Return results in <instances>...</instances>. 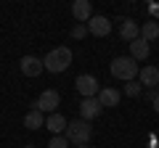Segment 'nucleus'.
Returning a JSON list of instances; mask_svg holds the SVG:
<instances>
[{
  "label": "nucleus",
  "mask_w": 159,
  "mask_h": 148,
  "mask_svg": "<svg viewBox=\"0 0 159 148\" xmlns=\"http://www.w3.org/2000/svg\"><path fill=\"white\" fill-rule=\"evenodd\" d=\"M69 63H72V50L69 48H53L51 53H48L45 58H43V66H45V72H53V74H58V72H66L69 69Z\"/></svg>",
  "instance_id": "1"
},
{
  "label": "nucleus",
  "mask_w": 159,
  "mask_h": 148,
  "mask_svg": "<svg viewBox=\"0 0 159 148\" xmlns=\"http://www.w3.org/2000/svg\"><path fill=\"white\" fill-rule=\"evenodd\" d=\"M64 137H66L69 143H74V146H88V140L93 137L90 122H85V119L69 122V124H66V132H64Z\"/></svg>",
  "instance_id": "2"
},
{
  "label": "nucleus",
  "mask_w": 159,
  "mask_h": 148,
  "mask_svg": "<svg viewBox=\"0 0 159 148\" xmlns=\"http://www.w3.org/2000/svg\"><path fill=\"white\" fill-rule=\"evenodd\" d=\"M138 61H133L130 56H119L111 61V74L117 77V80H125V82H133L138 77Z\"/></svg>",
  "instance_id": "3"
},
{
  "label": "nucleus",
  "mask_w": 159,
  "mask_h": 148,
  "mask_svg": "<svg viewBox=\"0 0 159 148\" xmlns=\"http://www.w3.org/2000/svg\"><path fill=\"white\" fill-rule=\"evenodd\" d=\"M58 103H61L58 90H43V93H40V98L32 103V108L45 111V114H56V111H58Z\"/></svg>",
  "instance_id": "4"
},
{
  "label": "nucleus",
  "mask_w": 159,
  "mask_h": 148,
  "mask_svg": "<svg viewBox=\"0 0 159 148\" xmlns=\"http://www.w3.org/2000/svg\"><path fill=\"white\" fill-rule=\"evenodd\" d=\"M74 87H77V93L82 98H98V93H101V85H98V80L93 74H80Z\"/></svg>",
  "instance_id": "5"
},
{
  "label": "nucleus",
  "mask_w": 159,
  "mask_h": 148,
  "mask_svg": "<svg viewBox=\"0 0 159 148\" xmlns=\"http://www.w3.org/2000/svg\"><path fill=\"white\" fill-rule=\"evenodd\" d=\"M19 69H21L24 77H40V74L45 72L43 58H37V56H24L21 61H19Z\"/></svg>",
  "instance_id": "6"
},
{
  "label": "nucleus",
  "mask_w": 159,
  "mask_h": 148,
  "mask_svg": "<svg viewBox=\"0 0 159 148\" xmlns=\"http://www.w3.org/2000/svg\"><path fill=\"white\" fill-rule=\"evenodd\" d=\"M98 114H101V103H98V98H82V103H80V119L93 122Z\"/></svg>",
  "instance_id": "7"
},
{
  "label": "nucleus",
  "mask_w": 159,
  "mask_h": 148,
  "mask_svg": "<svg viewBox=\"0 0 159 148\" xmlns=\"http://www.w3.org/2000/svg\"><path fill=\"white\" fill-rule=\"evenodd\" d=\"M119 37L127 40V42L138 40L141 37V24L133 21V19H119Z\"/></svg>",
  "instance_id": "8"
},
{
  "label": "nucleus",
  "mask_w": 159,
  "mask_h": 148,
  "mask_svg": "<svg viewBox=\"0 0 159 148\" xmlns=\"http://www.w3.org/2000/svg\"><path fill=\"white\" fill-rule=\"evenodd\" d=\"M88 32L96 34V37H106V34L111 32V21H109L106 16H93L90 21H88Z\"/></svg>",
  "instance_id": "9"
},
{
  "label": "nucleus",
  "mask_w": 159,
  "mask_h": 148,
  "mask_svg": "<svg viewBox=\"0 0 159 148\" xmlns=\"http://www.w3.org/2000/svg\"><path fill=\"white\" fill-rule=\"evenodd\" d=\"M72 13H74L77 21H90V19H93L90 0H74V3H72Z\"/></svg>",
  "instance_id": "10"
},
{
  "label": "nucleus",
  "mask_w": 159,
  "mask_h": 148,
  "mask_svg": "<svg viewBox=\"0 0 159 148\" xmlns=\"http://www.w3.org/2000/svg\"><path fill=\"white\" fill-rule=\"evenodd\" d=\"M138 82H141L143 87H157L159 85V69L157 66H143L141 72H138Z\"/></svg>",
  "instance_id": "11"
},
{
  "label": "nucleus",
  "mask_w": 159,
  "mask_h": 148,
  "mask_svg": "<svg viewBox=\"0 0 159 148\" xmlns=\"http://www.w3.org/2000/svg\"><path fill=\"white\" fill-rule=\"evenodd\" d=\"M148 53H151V48H148V42L143 40V37H138V40L130 42V58L133 61H146Z\"/></svg>",
  "instance_id": "12"
},
{
  "label": "nucleus",
  "mask_w": 159,
  "mask_h": 148,
  "mask_svg": "<svg viewBox=\"0 0 159 148\" xmlns=\"http://www.w3.org/2000/svg\"><path fill=\"white\" fill-rule=\"evenodd\" d=\"M119 90H114V87H103L101 93H98V103H101V108H111V106H119Z\"/></svg>",
  "instance_id": "13"
},
{
  "label": "nucleus",
  "mask_w": 159,
  "mask_h": 148,
  "mask_svg": "<svg viewBox=\"0 0 159 148\" xmlns=\"http://www.w3.org/2000/svg\"><path fill=\"white\" fill-rule=\"evenodd\" d=\"M66 124H69V122L64 119L58 111H56V114H48V119H45V127L53 132V135H61V132H66Z\"/></svg>",
  "instance_id": "14"
},
{
  "label": "nucleus",
  "mask_w": 159,
  "mask_h": 148,
  "mask_svg": "<svg viewBox=\"0 0 159 148\" xmlns=\"http://www.w3.org/2000/svg\"><path fill=\"white\" fill-rule=\"evenodd\" d=\"M24 127H27V130H40V127H45V116H43V111L32 108V111L24 116Z\"/></svg>",
  "instance_id": "15"
},
{
  "label": "nucleus",
  "mask_w": 159,
  "mask_h": 148,
  "mask_svg": "<svg viewBox=\"0 0 159 148\" xmlns=\"http://www.w3.org/2000/svg\"><path fill=\"white\" fill-rule=\"evenodd\" d=\"M141 37H143V40H157V37H159V21H154V19H151V21H143V27H141Z\"/></svg>",
  "instance_id": "16"
},
{
  "label": "nucleus",
  "mask_w": 159,
  "mask_h": 148,
  "mask_svg": "<svg viewBox=\"0 0 159 148\" xmlns=\"http://www.w3.org/2000/svg\"><path fill=\"white\" fill-rule=\"evenodd\" d=\"M141 93H143V85H141V82H135V80H133V82H127V85H125V95L138 98Z\"/></svg>",
  "instance_id": "17"
},
{
  "label": "nucleus",
  "mask_w": 159,
  "mask_h": 148,
  "mask_svg": "<svg viewBox=\"0 0 159 148\" xmlns=\"http://www.w3.org/2000/svg\"><path fill=\"white\" fill-rule=\"evenodd\" d=\"M48 148H69V140L64 135H53L51 143H48Z\"/></svg>",
  "instance_id": "18"
},
{
  "label": "nucleus",
  "mask_w": 159,
  "mask_h": 148,
  "mask_svg": "<svg viewBox=\"0 0 159 148\" xmlns=\"http://www.w3.org/2000/svg\"><path fill=\"white\" fill-rule=\"evenodd\" d=\"M85 34H88V27H82V24H77V27L72 29V37H74V40H82Z\"/></svg>",
  "instance_id": "19"
},
{
  "label": "nucleus",
  "mask_w": 159,
  "mask_h": 148,
  "mask_svg": "<svg viewBox=\"0 0 159 148\" xmlns=\"http://www.w3.org/2000/svg\"><path fill=\"white\" fill-rule=\"evenodd\" d=\"M151 103H154V111H159V95H157V98H154V101H151Z\"/></svg>",
  "instance_id": "20"
},
{
  "label": "nucleus",
  "mask_w": 159,
  "mask_h": 148,
  "mask_svg": "<svg viewBox=\"0 0 159 148\" xmlns=\"http://www.w3.org/2000/svg\"><path fill=\"white\" fill-rule=\"evenodd\" d=\"M151 13H154V16H159V6H151Z\"/></svg>",
  "instance_id": "21"
},
{
  "label": "nucleus",
  "mask_w": 159,
  "mask_h": 148,
  "mask_svg": "<svg viewBox=\"0 0 159 148\" xmlns=\"http://www.w3.org/2000/svg\"><path fill=\"white\" fill-rule=\"evenodd\" d=\"M24 148H34V146H32V143H27V146H24Z\"/></svg>",
  "instance_id": "22"
},
{
  "label": "nucleus",
  "mask_w": 159,
  "mask_h": 148,
  "mask_svg": "<svg viewBox=\"0 0 159 148\" xmlns=\"http://www.w3.org/2000/svg\"><path fill=\"white\" fill-rule=\"evenodd\" d=\"M77 148H90V146H77Z\"/></svg>",
  "instance_id": "23"
},
{
  "label": "nucleus",
  "mask_w": 159,
  "mask_h": 148,
  "mask_svg": "<svg viewBox=\"0 0 159 148\" xmlns=\"http://www.w3.org/2000/svg\"><path fill=\"white\" fill-rule=\"evenodd\" d=\"M157 69H159V66H157Z\"/></svg>",
  "instance_id": "24"
}]
</instances>
